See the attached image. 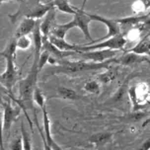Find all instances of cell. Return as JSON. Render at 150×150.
Listing matches in <instances>:
<instances>
[{
	"instance_id": "5",
	"label": "cell",
	"mask_w": 150,
	"mask_h": 150,
	"mask_svg": "<svg viewBox=\"0 0 150 150\" xmlns=\"http://www.w3.org/2000/svg\"><path fill=\"white\" fill-rule=\"evenodd\" d=\"M127 44L124 33H120L117 36L108 39L106 41L97 42L94 45H79L80 52H88V50H125V45Z\"/></svg>"
},
{
	"instance_id": "32",
	"label": "cell",
	"mask_w": 150,
	"mask_h": 150,
	"mask_svg": "<svg viewBox=\"0 0 150 150\" xmlns=\"http://www.w3.org/2000/svg\"><path fill=\"white\" fill-rule=\"evenodd\" d=\"M6 1H9V0H0V3H1V4H3L4 2H6Z\"/></svg>"
},
{
	"instance_id": "33",
	"label": "cell",
	"mask_w": 150,
	"mask_h": 150,
	"mask_svg": "<svg viewBox=\"0 0 150 150\" xmlns=\"http://www.w3.org/2000/svg\"><path fill=\"white\" fill-rule=\"evenodd\" d=\"M145 15H146V17H147V18H148V17H150V12H148V13H146V14H145Z\"/></svg>"
},
{
	"instance_id": "30",
	"label": "cell",
	"mask_w": 150,
	"mask_h": 150,
	"mask_svg": "<svg viewBox=\"0 0 150 150\" xmlns=\"http://www.w3.org/2000/svg\"><path fill=\"white\" fill-rule=\"evenodd\" d=\"M148 124H150V117H148V119H146V120H145V122H144L143 124H142V127H145Z\"/></svg>"
},
{
	"instance_id": "17",
	"label": "cell",
	"mask_w": 150,
	"mask_h": 150,
	"mask_svg": "<svg viewBox=\"0 0 150 150\" xmlns=\"http://www.w3.org/2000/svg\"><path fill=\"white\" fill-rule=\"evenodd\" d=\"M52 1L53 2V5L56 9L62 13L75 16L78 12V8L72 6L70 4V0H52Z\"/></svg>"
},
{
	"instance_id": "4",
	"label": "cell",
	"mask_w": 150,
	"mask_h": 150,
	"mask_svg": "<svg viewBox=\"0 0 150 150\" xmlns=\"http://www.w3.org/2000/svg\"><path fill=\"white\" fill-rule=\"evenodd\" d=\"M16 50H17L16 41L14 39H11L6 47L1 52V55L6 60V67L1 73L0 81H1L2 86L7 90V93L9 95H12V89L16 82L18 81V72L15 65Z\"/></svg>"
},
{
	"instance_id": "3",
	"label": "cell",
	"mask_w": 150,
	"mask_h": 150,
	"mask_svg": "<svg viewBox=\"0 0 150 150\" xmlns=\"http://www.w3.org/2000/svg\"><path fill=\"white\" fill-rule=\"evenodd\" d=\"M117 62V57L110 59L106 62L96 63L92 61L86 60H59L57 64L50 69V74H66V75H74L77 73H83V72L89 71H98L101 69H108L111 63Z\"/></svg>"
},
{
	"instance_id": "6",
	"label": "cell",
	"mask_w": 150,
	"mask_h": 150,
	"mask_svg": "<svg viewBox=\"0 0 150 150\" xmlns=\"http://www.w3.org/2000/svg\"><path fill=\"white\" fill-rule=\"evenodd\" d=\"M3 107V122H2V138L5 140V138L9 137L10 130H11L12 125L16 122L19 116L21 114L22 108L16 104V107L12 105L11 101L8 99L6 102L2 103Z\"/></svg>"
},
{
	"instance_id": "8",
	"label": "cell",
	"mask_w": 150,
	"mask_h": 150,
	"mask_svg": "<svg viewBox=\"0 0 150 150\" xmlns=\"http://www.w3.org/2000/svg\"><path fill=\"white\" fill-rule=\"evenodd\" d=\"M117 52H119L117 50H88V52H77L74 56L75 57H78L80 60L102 63L115 58L117 56Z\"/></svg>"
},
{
	"instance_id": "18",
	"label": "cell",
	"mask_w": 150,
	"mask_h": 150,
	"mask_svg": "<svg viewBox=\"0 0 150 150\" xmlns=\"http://www.w3.org/2000/svg\"><path fill=\"white\" fill-rule=\"evenodd\" d=\"M53 97L63 99V100H68V101H75L79 99L78 94L75 92L73 89H70V88L64 87V86L57 87V89H56V95H54Z\"/></svg>"
},
{
	"instance_id": "27",
	"label": "cell",
	"mask_w": 150,
	"mask_h": 150,
	"mask_svg": "<svg viewBox=\"0 0 150 150\" xmlns=\"http://www.w3.org/2000/svg\"><path fill=\"white\" fill-rule=\"evenodd\" d=\"M10 150H24V144H23V138L22 135H19L16 138L13 139V141L10 143Z\"/></svg>"
},
{
	"instance_id": "20",
	"label": "cell",
	"mask_w": 150,
	"mask_h": 150,
	"mask_svg": "<svg viewBox=\"0 0 150 150\" xmlns=\"http://www.w3.org/2000/svg\"><path fill=\"white\" fill-rule=\"evenodd\" d=\"M73 28H74V26H73L72 21H70V22H68V23H65V24L56 23L54 27L52 28L50 35H53V36H55L57 38H60V39H65L67 33Z\"/></svg>"
},
{
	"instance_id": "2",
	"label": "cell",
	"mask_w": 150,
	"mask_h": 150,
	"mask_svg": "<svg viewBox=\"0 0 150 150\" xmlns=\"http://www.w3.org/2000/svg\"><path fill=\"white\" fill-rule=\"evenodd\" d=\"M19 2L18 10L13 14L8 15L12 24H16L21 18H30L34 20H40L54 8L53 2H42L41 0H16Z\"/></svg>"
},
{
	"instance_id": "1",
	"label": "cell",
	"mask_w": 150,
	"mask_h": 150,
	"mask_svg": "<svg viewBox=\"0 0 150 150\" xmlns=\"http://www.w3.org/2000/svg\"><path fill=\"white\" fill-rule=\"evenodd\" d=\"M40 71L41 70L39 68V59H35L34 58V62L32 64V67L30 71H29V73L27 74L25 78L19 82V98L14 99L16 104L25 110L24 112H25L26 117L32 128H33V125H32L30 117H29L28 114L26 112V108L27 105H29L31 108H33L34 92L37 89V82Z\"/></svg>"
},
{
	"instance_id": "31",
	"label": "cell",
	"mask_w": 150,
	"mask_h": 150,
	"mask_svg": "<svg viewBox=\"0 0 150 150\" xmlns=\"http://www.w3.org/2000/svg\"><path fill=\"white\" fill-rule=\"evenodd\" d=\"M88 1V0H83V3H82V7H81V9L84 10V8H85V5H86V2Z\"/></svg>"
},
{
	"instance_id": "29",
	"label": "cell",
	"mask_w": 150,
	"mask_h": 150,
	"mask_svg": "<svg viewBox=\"0 0 150 150\" xmlns=\"http://www.w3.org/2000/svg\"><path fill=\"white\" fill-rule=\"evenodd\" d=\"M136 150H150V136Z\"/></svg>"
},
{
	"instance_id": "9",
	"label": "cell",
	"mask_w": 150,
	"mask_h": 150,
	"mask_svg": "<svg viewBox=\"0 0 150 150\" xmlns=\"http://www.w3.org/2000/svg\"><path fill=\"white\" fill-rule=\"evenodd\" d=\"M89 16H90V18L92 19V21L101 22V23L105 24V26L107 27V34H106V36L103 37V38H100V39H98V40H94V42L91 45H94V44H97V42L106 41V40L111 39V38L117 36V35H119V34L122 33L120 25L117 22L116 20L105 18V17H103V16H100V15H97V14H90V13H89Z\"/></svg>"
},
{
	"instance_id": "24",
	"label": "cell",
	"mask_w": 150,
	"mask_h": 150,
	"mask_svg": "<svg viewBox=\"0 0 150 150\" xmlns=\"http://www.w3.org/2000/svg\"><path fill=\"white\" fill-rule=\"evenodd\" d=\"M21 135H22V138H23L24 150H33L31 134L28 132V131H27L25 127H24L23 122H21Z\"/></svg>"
},
{
	"instance_id": "11",
	"label": "cell",
	"mask_w": 150,
	"mask_h": 150,
	"mask_svg": "<svg viewBox=\"0 0 150 150\" xmlns=\"http://www.w3.org/2000/svg\"><path fill=\"white\" fill-rule=\"evenodd\" d=\"M42 120H44V130H42L41 128H40L39 125H38V122H37V125H38V127H39V131H40V134H41L42 141L47 142V145L52 150H63V148H61V147L56 143V141L52 136L50 120L49 114H47V107L42 109Z\"/></svg>"
},
{
	"instance_id": "16",
	"label": "cell",
	"mask_w": 150,
	"mask_h": 150,
	"mask_svg": "<svg viewBox=\"0 0 150 150\" xmlns=\"http://www.w3.org/2000/svg\"><path fill=\"white\" fill-rule=\"evenodd\" d=\"M125 52H131L137 53L139 55H149L150 56V34L146 35L137 44L133 45L132 47L127 50Z\"/></svg>"
},
{
	"instance_id": "25",
	"label": "cell",
	"mask_w": 150,
	"mask_h": 150,
	"mask_svg": "<svg viewBox=\"0 0 150 150\" xmlns=\"http://www.w3.org/2000/svg\"><path fill=\"white\" fill-rule=\"evenodd\" d=\"M33 99H34V103H36L40 107V109H44L45 107V98L42 95V91L40 90L39 87H37V89L35 90Z\"/></svg>"
},
{
	"instance_id": "21",
	"label": "cell",
	"mask_w": 150,
	"mask_h": 150,
	"mask_svg": "<svg viewBox=\"0 0 150 150\" xmlns=\"http://www.w3.org/2000/svg\"><path fill=\"white\" fill-rule=\"evenodd\" d=\"M122 33H124L125 39H127V42H136V44H137V42L141 40L140 25L132 27V28H129V29H127V31L122 32Z\"/></svg>"
},
{
	"instance_id": "28",
	"label": "cell",
	"mask_w": 150,
	"mask_h": 150,
	"mask_svg": "<svg viewBox=\"0 0 150 150\" xmlns=\"http://www.w3.org/2000/svg\"><path fill=\"white\" fill-rule=\"evenodd\" d=\"M50 57V53L49 52H47V50H42L41 55H40V58H39V68H40V70H42V69L45 67V64L49 63Z\"/></svg>"
},
{
	"instance_id": "15",
	"label": "cell",
	"mask_w": 150,
	"mask_h": 150,
	"mask_svg": "<svg viewBox=\"0 0 150 150\" xmlns=\"http://www.w3.org/2000/svg\"><path fill=\"white\" fill-rule=\"evenodd\" d=\"M49 41L52 42L53 45H55L57 49L63 52H80L79 50V45H73L70 42H66L65 39H60L53 35H50L49 36Z\"/></svg>"
},
{
	"instance_id": "14",
	"label": "cell",
	"mask_w": 150,
	"mask_h": 150,
	"mask_svg": "<svg viewBox=\"0 0 150 150\" xmlns=\"http://www.w3.org/2000/svg\"><path fill=\"white\" fill-rule=\"evenodd\" d=\"M55 15H56V13H55V7H54L45 15L44 21L41 23V31H42V36H44V39H47V38H49L50 33H52V28L56 24Z\"/></svg>"
},
{
	"instance_id": "12",
	"label": "cell",
	"mask_w": 150,
	"mask_h": 150,
	"mask_svg": "<svg viewBox=\"0 0 150 150\" xmlns=\"http://www.w3.org/2000/svg\"><path fill=\"white\" fill-rule=\"evenodd\" d=\"M37 21L38 20H34V19H30V18L23 19L22 22L19 24L18 28L16 29L14 36H13L12 39L17 40L21 37L29 36L30 34H33L37 25Z\"/></svg>"
},
{
	"instance_id": "10",
	"label": "cell",
	"mask_w": 150,
	"mask_h": 150,
	"mask_svg": "<svg viewBox=\"0 0 150 150\" xmlns=\"http://www.w3.org/2000/svg\"><path fill=\"white\" fill-rule=\"evenodd\" d=\"M72 23H73L74 28H79V30L82 32V34L84 35L85 39L88 40L89 42L86 45H91L94 42L93 38L91 37L90 34V23L92 22V19L90 18L89 13L85 12L83 9H78V12L77 14L73 16V19H72Z\"/></svg>"
},
{
	"instance_id": "22",
	"label": "cell",
	"mask_w": 150,
	"mask_h": 150,
	"mask_svg": "<svg viewBox=\"0 0 150 150\" xmlns=\"http://www.w3.org/2000/svg\"><path fill=\"white\" fill-rule=\"evenodd\" d=\"M117 71L115 69H106L105 72H102L97 76V80L101 84H109L117 77Z\"/></svg>"
},
{
	"instance_id": "26",
	"label": "cell",
	"mask_w": 150,
	"mask_h": 150,
	"mask_svg": "<svg viewBox=\"0 0 150 150\" xmlns=\"http://www.w3.org/2000/svg\"><path fill=\"white\" fill-rule=\"evenodd\" d=\"M15 41H16V47L19 50H27L32 45V40L29 38V36L21 37L19 39L15 40Z\"/></svg>"
},
{
	"instance_id": "19",
	"label": "cell",
	"mask_w": 150,
	"mask_h": 150,
	"mask_svg": "<svg viewBox=\"0 0 150 150\" xmlns=\"http://www.w3.org/2000/svg\"><path fill=\"white\" fill-rule=\"evenodd\" d=\"M112 133L111 132H98L93 134L89 139V142L96 146H103L111 142L112 138Z\"/></svg>"
},
{
	"instance_id": "13",
	"label": "cell",
	"mask_w": 150,
	"mask_h": 150,
	"mask_svg": "<svg viewBox=\"0 0 150 150\" xmlns=\"http://www.w3.org/2000/svg\"><path fill=\"white\" fill-rule=\"evenodd\" d=\"M117 62L125 66H130L133 65V64L149 62V60L145 57V55H139L134 52H125L120 57L117 58Z\"/></svg>"
},
{
	"instance_id": "7",
	"label": "cell",
	"mask_w": 150,
	"mask_h": 150,
	"mask_svg": "<svg viewBox=\"0 0 150 150\" xmlns=\"http://www.w3.org/2000/svg\"><path fill=\"white\" fill-rule=\"evenodd\" d=\"M128 96L132 104L133 111H137L146 105L150 100V86L146 82H139L129 88Z\"/></svg>"
},
{
	"instance_id": "23",
	"label": "cell",
	"mask_w": 150,
	"mask_h": 150,
	"mask_svg": "<svg viewBox=\"0 0 150 150\" xmlns=\"http://www.w3.org/2000/svg\"><path fill=\"white\" fill-rule=\"evenodd\" d=\"M84 90L87 93L93 94V95H99L101 92V83L97 79L90 80V81L85 83Z\"/></svg>"
}]
</instances>
